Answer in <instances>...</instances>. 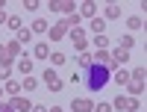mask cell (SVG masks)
Here are the masks:
<instances>
[{
    "mask_svg": "<svg viewBox=\"0 0 147 112\" xmlns=\"http://www.w3.org/2000/svg\"><path fill=\"white\" fill-rule=\"evenodd\" d=\"M80 80H85V86H88L91 92H103L109 80H112V71H109V65H97V62H91L88 68H82Z\"/></svg>",
    "mask_w": 147,
    "mask_h": 112,
    "instance_id": "cell-1",
    "label": "cell"
},
{
    "mask_svg": "<svg viewBox=\"0 0 147 112\" xmlns=\"http://www.w3.org/2000/svg\"><path fill=\"white\" fill-rule=\"evenodd\" d=\"M141 92H144V65L136 68V71L129 74V94H132V97H138Z\"/></svg>",
    "mask_w": 147,
    "mask_h": 112,
    "instance_id": "cell-2",
    "label": "cell"
},
{
    "mask_svg": "<svg viewBox=\"0 0 147 112\" xmlns=\"http://www.w3.org/2000/svg\"><path fill=\"white\" fill-rule=\"evenodd\" d=\"M71 112H94V100L77 97V100H71Z\"/></svg>",
    "mask_w": 147,
    "mask_h": 112,
    "instance_id": "cell-3",
    "label": "cell"
},
{
    "mask_svg": "<svg viewBox=\"0 0 147 112\" xmlns=\"http://www.w3.org/2000/svg\"><path fill=\"white\" fill-rule=\"evenodd\" d=\"M71 44L77 47L80 53H85V44H88V41H85V33L82 30H71Z\"/></svg>",
    "mask_w": 147,
    "mask_h": 112,
    "instance_id": "cell-4",
    "label": "cell"
},
{
    "mask_svg": "<svg viewBox=\"0 0 147 112\" xmlns=\"http://www.w3.org/2000/svg\"><path fill=\"white\" fill-rule=\"evenodd\" d=\"M44 83L50 86V92H62V80L56 77V71H44Z\"/></svg>",
    "mask_w": 147,
    "mask_h": 112,
    "instance_id": "cell-5",
    "label": "cell"
},
{
    "mask_svg": "<svg viewBox=\"0 0 147 112\" xmlns=\"http://www.w3.org/2000/svg\"><path fill=\"white\" fill-rule=\"evenodd\" d=\"M9 106L15 109V112H30V109H32V103L27 100V97H21V94H15V100H12Z\"/></svg>",
    "mask_w": 147,
    "mask_h": 112,
    "instance_id": "cell-6",
    "label": "cell"
},
{
    "mask_svg": "<svg viewBox=\"0 0 147 112\" xmlns=\"http://www.w3.org/2000/svg\"><path fill=\"white\" fill-rule=\"evenodd\" d=\"M65 33H68V27L59 21V24H53V27H50V39H53V41H62V39H65Z\"/></svg>",
    "mask_w": 147,
    "mask_h": 112,
    "instance_id": "cell-7",
    "label": "cell"
},
{
    "mask_svg": "<svg viewBox=\"0 0 147 112\" xmlns=\"http://www.w3.org/2000/svg\"><path fill=\"white\" fill-rule=\"evenodd\" d=\"M50 9H53V12H65V15H71V12H74V3H65V0H53Z\"/></svg>",
    "mask_w": 147,
    "mask_h": 112,
    "instance_id": "cell-8",
    "label": "cell"
},
{
    "mask_svg": "<svg viewBox=\"0 0 147 112\" xmlns=\"http://www.w3.org/2000/svg\"><path fill=\"white\" fill-rule=\"evenodd\" d=\"M80 18H82V15H77V12H71V15H65V18H62V24H65L68 30H77V24H80Z\"/></svg>",
    "mask_w": 147,
    "mask_h": 112,
    "instance_id": "cell-9",
    "label": "cell"
},
{
    "mask_svg": "<svg viewBox=\"0 0 147 112\" xmlns=\"http://www.w3.org/2000/svg\"><path fill=\"white\" fill-rule=\"evenodd\" d=\"M91 62H97V65H109V62H112V56H109L106 50H97V53L91 56Z\"/></svg>",
    "mask_w": 147,
    "mask_h": 112,
    "instance_id": "cell-10",
    "label": "cell"
},
{
    "mask_svg": "<svg viewBox=\"0 0 147 112\" xmlns=\"http://www.w3.org/2000/svg\"><path fill=\"white\" fill-rule=\"evenodd\" d=\"M18 71H21V74H27V77H30V71H32V59H30V56H24V59L18 62Z\"/></svg>",
    "mask_w": 147,
    "mask_h": 112,
    "instance_id": "cell-11",
    "label": "cell"
},
{
    "mask_svg": "<svg viewBox=\"0 0 147 112\" xmlns=\"http://www.w3.org/2000/svg\"><path fill=\"white\" fill-rule=\"evenodd\" d=\"M106 18H112V21H118V18H121V6H115V3H109V6H106Z\"/></svg>",
    "mask_w": 147,
    "mask_h": 112,
    "instance_id": "cell-12",
    "label": "cell"
},
{
    "mask_svg": "<svg viewBox=\"0 0 147 112\" xmlns=\"http://www.w3.org/2000/svg\"><path fill=\"white\" fill-rule=\"evenodd\" d=\"M109 56H112V65H124V62H127V50H115Z\"/></svg>",
    "mask_w": 147,
    "mask_h": 112,
    "instance_id": "cell-13",
    "label": "cell"
},
{
    "mask_svg": "<svg viewBox=\"0 0 147 112\" xmlns=\"http://www.w3.org/2000/svg\"><path fill=\"white\" fill-rule=\"evenodd\" d=\"M118 44H121V50H129V47L136 44V39H132V35H121V39H118Z\"/></svg>",
    "mask_w": 147,
    "mask_h": 112,
    "instance_id": "cell-14",
    "label": "cell"
},
{
    "mask_svg": "<svg viewBox=\"0 0 147 112\" xmlns=\"http://www.w3.org/2000/svg\"><path fill=\"white\" fill-rule=\"evenodd\" d=\"M103 18H91V33H97V35H103Z\"/></svg>",
    "mask_w": 147,
    "mask_h": 112,
    "instance_id": "cell-15",
    "label": "cell"
},
{
    "mask_svg": "<svg viewBox=\"0 0 147 112\" xmlns=\"http://www.w3.org/2000/svg\"><path fill=\"white\" fill-rule=\"evenodd\" d=\"M141 24H144V18H141V15H132V18L127 21V27H129V30H141Z\"/></svg>",
    "mask_w": 147,
    "mask_h": 112,
    "instance_id": "cell-16",
    "label": "cell"
},
{
    "mask_svg": "<svg viewBox=\"0 0 147 112\" xmlns=\"http://www.w3.org/2000/svg\"><path fill=\"white\" fill-rule=\"evenodd\" d=\"M6 53H9V59L18 56V53H21V41H9V44H6Z\"/></svg>",
    "mask_w": 147,
    "mask_h": 112,
    "instance_id": "cell-17",
    "label": "cell"
},
{
    "mask_svg": "<svg viewBox=\"0 0 147 112\" xmlns=\"http://www.w3.org/2000/svg\"><path fill=\"white\" fill-rule=\"evenodd\" d=\"M6 27H12V30H24V24H21V18H15V15H9V21H6Z\"/></svg>",
    "mask_w": 147,
    "mask_h": 112,
    "instance_id": "cell-18",
    "label": "cell"
},
{
    "mask_svg": "<svg viewBox=\"0 0 147 112\" xmlns=\"http://www.w3.org/2000/svg\"><path fill=\"white\" fill-rule=\"evenodd\" d=\"M77 65L88 68V65H91V53H80V56H77Z\"/></svg>",
    "mask_w": 147,
    "mask_h": 112,
    "instance_id": "cell-19",
    "label": "cell"
},
{
    "mask_svg": "<svg viewBox=\"0 0 147 112\" xmlns=\"http://www.w3.org/2000/svg\"><path fill=\"white\" fill-rule=\"evenodd\" d=\"M115 83H118V86L129 83V74H127V71H115Z\"/></svg>",
    "mask_w": 147,
    "mask_h": 112,
    "instance_id": "cell-20",
    "label": "cell"
},
{
    "mask_svg": "<svg viewBox=\"0 0 147 112\" xmlns=\"http://www.w3.org/2000/svg\"><path fill=\"white\" fill-rule=\"evenodd\" d=\"M6 92H9V94H21V83L9 80V83H6Z\"/></svg>",
    "mask_w": 147,
    "mask_h": 112,
    "instance_id": "cell-21",
    "label": "cell"
},
{
    "mask_svg": "<svg viewBox=\"0 0 147 112\" xmlns=\"http://www.w3.org/2000/svg\"><path fill=\"white\" fill-rule=\"evenodd\" d=\"M94 44H97V50H106V47H109V39H106V35H97Z\"/></svg>",
    "mask_w": 147,
    "mask_h": 112,
    "instance_id": "cell-22",
    "label": "cell"
},
{
    "mask_svg": "<svg viewBox=\"0 0 147 112\" xmlns=\"http://www.w3.org/2000/svg\"><path fill=\"white\" fill-rule=\"evenodd\" d=\"M82 18H94V3H82Z\"/></svg>",
    "mask_w": 147,
    "mask_h": 112,
    "instance_id": "cell-23",
    "label": "cell"
},
{
    "mask_svg": "<svg viewBox=\"0 0 147 112\" xmlns=\"http://www.w3.org/2000/svg\"><path fill=\"white\" fill-rule=\"evenodd\" d=\"M32 30H35V33H47V21H44V18H38V21L32 24Z\"/></svg>",
    "mask_w": 147,
    "mask_h": 112,
    "instance_id": "cell-24",
    "label": "cell"
},
{
    "mask_svg": "<svg viewBox=\"0 0 147 112\" xmlns=\"http://www.w3.org/2000/svg\"><path fill=\"white\" fill-rule=\"evenodd\" d=\"M35 59H47V44H35Z\"/></svg>",
    "mask_w": 147,
    "mask_h": 112,
    "instance_id": "cell-25",
    "label": "cell"
},
{
    "mask_svg": "<svg viewBox=\"0 0 147 112\" xmlns=\"http://www.w3.org/2000/svg\"><path fill=\"white\" fill-rule=\"evenodd\" d=\"M0 62H3V65H12V59L6 53V44H0Z\"/></svg>",
    "mask_w": 147,
    "mask_h": 112,
    "instance_id": "cell-26",
    "label": "cell"
},
{
    "mask_svg": "<svg viewBox=\"0 0 147 112\" xmlns=\"http://www.w3.org/2000/svg\"><path fill=\"white\" fill-rule=\"evenodd\" d=\"M30 35H32L30 30H18V39H15V41H21V44H24V41H30Z\"/></svg>",
    "mask_w": 147,
    "mask_h": 112,
    "instance_id": "cell-27",
    "label": "cell"
},
{
    "mask_svg": "<svg viewBox=\"0 0 147 112\" xmlns=\"http://www.w3.org/2000/svg\"><path fill=\"white\" fill-rule=\"evenodd\" d=\"M50 62L53 65H65V53H50Z\"/></svg>",
    "mask_w": 147,
    "mask_h": 112,
    "instance_id": "cell-28",
    "label": "cell"
},
{
    "mask_svg": "<svg viewBox=\"0 0 147 112\" xmlns=\"http://www.w3.org/2000/svg\"><path fill=\"white\" fill-rule=\"evenodd\" d=\"M9 74H12V68H9V65H3V62H0V80H9Z\"/></svg>",
    "mask_w": 147,
    "mask_h": 112,
    "instance_id": "cell-29",
    "label": "cell"
},
{
    "mask_svg": "<svg viewBox=\"0 0 147 112\" xmlns=\"http://www.w3.org/2000/svg\"><path fill=\"white\" fill-rule=\"evenodd\" d=\"M94 112H112V103H97Z\"/></svg>",
    "mask_w": 147,
    "mask_h": 112,
    "instance_id": "cell-30",
    "label": "cell"
},
{
    "mask_svg": "<svg viewBox=\"0 0 147 112\" xmlns=\"http://www.w3.org/2000/svg\"><path fill=\"white\" fill-rule=\"evenodd\" d=\"M21 89H35V80H32V77H27V80H24V86H21Z\"/></svg>",
    "mask_w": 147,
    "mask_h": 112,
    "instance_id": "cell-31",
    "label": "cell"
},
{
    "mask_svg": "<svg viewBox=\"0 0 147 112\" xmlns=\"http://www.w3.org/2000/svg\"><path fill=\"white\" fill-rule=\"evenodd\" d=\"M0 112H15V109H12L9 103H0Z\"/></svg>",
    "mask_w": 147,
    "mask_h": 112,
    "instance_id": "cell-32",
    "label": "cell"
},
{
    "mask_svg": "<svg viewBox=\"0 0 147 112\" xmlns=\"http://www.w3.org/2000/svg\"><path fill=\"white\" fill-rule=\"evenodd\" d=\"M6 21H9V15H3V12H0V27H3Z\"/></svg>",
    "mask_w": 147,
    "mask_h": 112,
    "instance_id": "cell-33",
    "label": "cell"
},
{
    "mask_svg": "<svg viewBox=\"0 0 147 112\" xmlns=\"http://www.w3.org/2000/svg\"><path fill=\"white\" fill-rule=\"evenodd\" d=\"M47 112H65L62 106H50V109H47Z\"/></svg>",
    "mask_w": 147,
    "mask_h": 112,
    "instance_id": "cell-34",
    "label": "cell"
},
{
    "mask_svg": "<svg viewBox=\"0 0 147 112\" xmlns=\"http://www.w3.org/2000/svg\"><path fill=\"white\" fill-rule=\"evenodd\" d=\"M35 112H47V106H35Z\"/></svg>",
    "mask_w": 147,
    "mask_h": 112,
    "instance_id": "cell-35",
    "label": "cell"
},
{
    "mask_svg": "<svg viewBox=\"0 0 147 112\" xmlns=\"http://www.w3.org/2000/svg\"><path fill=\"white\" fill-rule=\"evenodd\" d=\"M0 97H3V89H0Z\"/></svg>",
    "mask_w": 147,
    "mask_h": 112,
    "instance_id": "cell-36",
    "label": "cell"
}]
</instances>
